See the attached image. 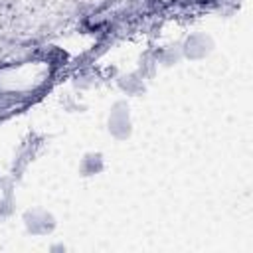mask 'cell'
<instances>
[{"label":"cell","mask_w":253,"mask_h":253,"mask_svg":"<svg viewBox=\"0 0 253 253\" xmlns=\"http://www.w3.org/2000/svg\"><path fill=\"white\" fill-rule=\"evenodd\" d=\"M156 67H158V57H156V53H144V55L140 57V65H138V71H136V73H138L142 79H146V77H152V75H154Z\"/></svg>","instance_id":"5"},{"label":"cell","mask_w":253,"mask_h":253,"mask_svg":"<svg viewBox=\"0 0 253 253\" xmlns=\"http://www.w3.org/2000/svg\"><path fill=\"white\" fill-rule=\"evenodd\" d=\"M210 51H211V40L202 32L190 34L188 40L182 43V55H186L188 59H202Z\"/></svg>","instance_id":"2"},{"label":"cell","mask_w":253,"mask_h":253,"mask_svg":"<svg viewBox=\"0 0 253 253\" xmlns=\"http://www.w3.org/2000/svg\"><path fill=\"white\" fill-rule=\"evenodd\" d=\"M119 87L128 95H138L144 91V79L138 73H128L119 79Z\"/></svg>","instance_id":"4"},{"label":"cell","mask_w":253,"mask_h":253,"mask_svg":"<svg viewBox=\"0 0 253 253\" xmlns=\"http://www.w3.org/2000/svg\"><path fill=\"white\" fill-rule=\"evenodd\" d=\"M156 57H158V61H162L164 65H172V63H176L180 57H182V45H166V47H162L158 53H156Z\"/></svg>","instance_id":"6"},{"label":"cell","mask_w":253,"mask_h":253,"mask_svg":"<svg viewBox=\"0 0 253 253\" xmlns=\"http://www.w3.org/2000/svg\"><path fill=\"white\" fill-rule=\"evenodd\" d=\"M24 221H26L28 231L34 233V235H43V233L51 231V227H53V217L47 211H42V210L28 211Z\"/></svg>","instance_id":"3"},{"label":"cell","mask_w":253,"mask_h":253,"mask_svg":"<svg viewBox=\"0 0 253 253\" xmlns=\"http://www.w3.org/2000/svg\"><path fill=\"white\" fill-rule=\"evenodd\" d=\"M109 130L119 140H123L130 134V113H128L126 103L119 101L113 105V109L109 113Z\"/></svg>","instance_id":"1"},{"label":"cell","mask_w":253,"mask_h":253,"mask_svg":"<svg viewBox=\"0 0 253 253\" xmlns=\"http://www.w3.org/2000/svg\"><path fill=\"white\" fill-rule=\"evenodd\" d=\"M101 168H103V158H101V154H87V156L83 158V162H81V170H83V174H87V176L99 172Z\"/></svg>","instance_id":"7"}]
</instances>
